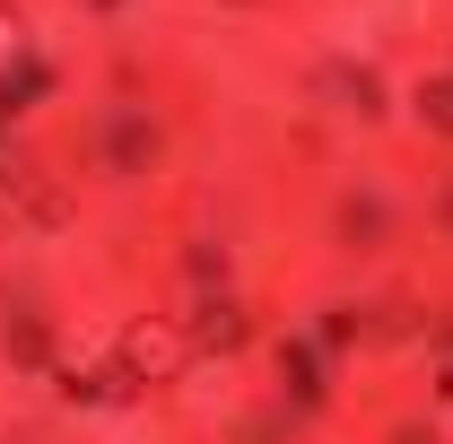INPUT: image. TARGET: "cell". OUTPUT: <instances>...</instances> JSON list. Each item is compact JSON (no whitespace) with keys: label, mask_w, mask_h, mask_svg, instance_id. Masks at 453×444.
<instances>
[{"label":"cell","mask_w":453,"mask_h":444,"mask_svg":"<svg viewBox=\"0 0 453 444\" xmlns=\"http://www.w3.org/2000/svg\"><path fill=\"white\" fill-rule=\"evenodd\" d=\"M18 70V9H0V79Z\"/></svg>","instance_id":"4"},{"label":"cell","mask_w":453,"mask_h":444,"mask_svg":"<svg viewBox=\"0 0 453 444\" xmlns=\"http://www.w3.org/2000/svg\"><path fill=\"white\" fill-rule=\"evenodd\" d=\"M418 113H427V122H453V79H427V88H418Z\"/></svg>","instance_id":"3"},{"label":"cell","mask_w":453,"mask_h":444,"mask_svg":"<svg viewBox=\"0 0 453 444\" xmlns=\"http://www.w3.org/2000/svg\"><path fill=\"white\" fill-rule=\"evenodd\" d=\"M183 357H192V340L166 332V323H131V332H122V366H131V375H174Z\"/></svg>","instance_id":"1"},{"label":"cell","mask_w":453,"mask_h":444,"mask_svg":"<svg viewBox=\"0 0 453 444\" xmlns=\"http://www.w3.org/2000/svg\"><path fill=\"white\" fill-rule=\"evenodd\" d=\"M235 340H244V314H235V305H210L201 332H192V348H235Z\"/></svg>","instance_id":"2"}]
</instances>
